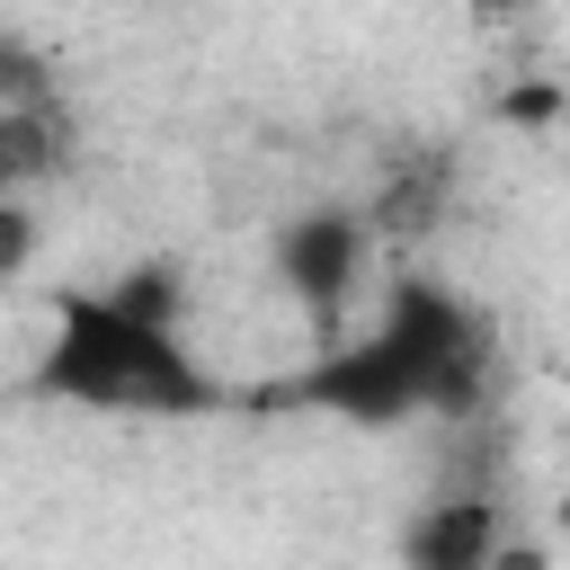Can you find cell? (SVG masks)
I'll list each match as a JSON object with an SVG mask.
<instances>
[{"label":"cell","mask_w":570,"mask_h":570,"mask_svg":"<svg viewBox=\"0 0 570 570\" xmlns=\"http://www.w3.org/2000/svg\"><path fill=\"white\" fill-rule=\"evenodd\" d=\"M508 499L499 490H436L401 517V570H490L508 543Z\"/></svg>","instance_id":"4"},{"label":"cell","mask_w":570,"mask_h":570,"mask_svg":"<svg viewBox=\"0 0 570 570\" xmlns=\"http://www.w3.org/2000/svg\"><path fill=\"white\" fill-rule=\"evenodd\" d=\"M436 205H445V160H436V169L419 160V169H410V178H401L365 223H383V232H419V223H436Z\"/></svg>","instance_id":"7"},{"label":"cell","mask_w":570,"mask_h":570,"mask_svg":"<svg viewBox=\"0 0 570 570\" xmlns=\"http://www.w3.org/2000/svg\"><path fill=\"white\" fill-rule=\"evenodd\" d=\"M98 294H116V303H125L134 321H160V330H178V303H187V294H178V267H169V258H134V267H125L116 285H98Z\"/></svg>","instance_id":"6"},{"label":"cell","mask_w":570,"mask_h":570,"mask_svg":"<svg viewBox=\"0 0 570 570\" xmlns=\"http://www.w3.org/2000/svg\"><path fill=\"white\" fill-rule=\"evenodd\" d=\"M36 392L71 401V410H116V419H196L223 401V383L187 356V338L160 321H134L116 294H62L53 303Z\"/></svg>","instance_id":"2"},{"label":"cell","mask_w":570,"mask_h":570,"mask_svg":"<svg viewBox=\"0 0 570 570\" xmlns=\"http://www.w3.org/2000/svg\"><path fill=\"white\" fill-rule=\"evenodd\" d=\"M481 374H490L481 312L454 285H436V276H392L383 312L356 338L321 347L312 374L294 383V401H312V410H330L347 428H401L419 410L428 419L472 410L481 401Z\"/></svg>","instance_id":"1"},{"label":"cell","mask_w":570,"mask_h":570,"mask_svg":"<svg viewBox=\"0 0 570 570\" xmlns=\"http://www.w3.org/2000/svg\"><path fill=\"white\" fill-rule=\"evenodd\" d=\"M267 267H276L285 303L312 312L321 347H338V338H347V303H356L365 267H374V223H365L356 205H303V214L276 223Z\"/></svg>","instance_id":"3"},{"label":"cell","mask_w":570,"mask_h":570,"mask_svg":"<svg viewBox=\"0 0 570 570\" xmlns=\"http://www.w3.org/2000/svg\"><path fill=\"white\" fill-rule=\"evenodd\" d=\"M53 169H62V125H53V107L9 98V107H0V196H18L27 178H53Z\"/></svg>","instance_id":"5"},{"label":"cell","mask_w":570,"mask_h":570,"mask_svg":"<svg viewBox=\"0 0 570 570\" xmlns=\"http://www.w3.org/2000/svg\"><path fill=\"white\" fill-rule=\"evenodd\" d=\"M36 267V214H27V196H0V285H18Z\"/></svg>","instance_id":"8"},{"label":"cell","mask_w":570,"mask_h":570,"mask_svg":"<svg viewBox=\"0 0 570 570\" xmlns=\"http://www.w3.org/2000/svg\"><path fill=\"white\" fill-rule=\"evenodd\" d=\"M490 570H552V543H534V534H508V543L490 552Z\"/></svg>","instance_id":"9"}]
</instances>
